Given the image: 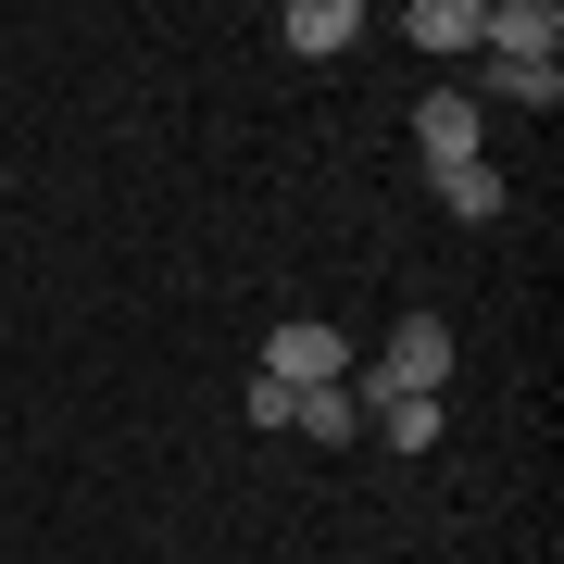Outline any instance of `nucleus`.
<instances>
[{"instance_id":"obj_8","label":"nucleus","mask_w":564,"mask_h":564,"mask_svg":"<svg viewBox=\"0 0 564 564\" xmlns=\"http://www.w3.org/2000/svg\"><path fill=\"white\" fill-rule=\"evenodd\" d=\"M364 426H377L389 452H440V402H364Z\"/></svg>"},{"instance_id":"obj_1","label":"nucleus","mask_w":564,"mask_h":564,"mask_svg":"<svg viewBox=\"0 0 564 564\" xmlns=\"http://www.w3.org/2000/svg\"><path fill=\"white\" fill-rule=\"evenodd\" d=\"M452 389V326L440 314H402L377 364H351V402H440Z\"/></svg>"},{"instance_id":"obj_9","label":"nucleus","mask_w":564,"mask_h":564,"mask_svg":"<svg viewBox=\"0 0 564 564\" xmlns=\"http://www.w3.org/2000/svg\"><path fill=\"white\" fill-rule=\"evenodd\" d=\"M477 88H502V101H564V63H477Z\"/></svg>"},{"instance_id":"obj_6","label":"nucleus","mask_w":564,"mask_h":564,"mask_svg":"<svg viewBox=\"0 0 564 564\" xmlns=\"http://www.w3.org/2000/svg\"><path fill=\"white\" fill-rule=\"evenodd\" d=\"M440 214L452 226H489V214H502V163H489V151L477 163H440Z\"/></svg>"},{"instance_id":"obj_5","label":"nucleus","mask_w":564,"mask_h":564,"mask_svg":"<svg viewBox=\"0 0 564 564\" xmlns=\"http://www.w3.org/2000/svg\"><path fill=\"white\" fill-rule=\"evenodd\" d=\"M402 39H414L426 63H464V51H477V0H414Z\"/></svg>"},{"instance_id":"obj_2","label":"nucleus","mask_w":564,"mask_h":564,"mask_svg":"<svg viewBox=\"0 0 564 564\" xmlns=\"http://www.w3.org/2000/svg\"><path fill=\"white\" fill-rule=\"evenodd\" d=\"M263 377H276V389H351V339L314 326V314H289L276 339H263Z\"/></svg>"},{"instance_id":"obj_4","label":"nucleus","mask_w":564,"mask_h":564,"mask_svg":"<svg viewBox=\"0 0 564 564\" xmlns=\"http://www.w3.org/2000/svg\"><path fill=\"white\" fill-rule=\"evenodd\" d=\"M276 39L302 51V63H339V51L364 39V13H351V0H289V13H276Z\"/></svg>"},{"instance_id":"obj_7","label":"nucleus","mask_w":564,"mask_h":564,"mask_svg":"<svg viewBox=\"0 0 564 564\" xmlns=\"http://www.w3.org/2000/svg\"><path fill=\"white\" fill-rule=\"evenodd\" d=\"M289 440H364V402L351 389H302L289 402Z\"/></svg>"},{"instance_id":"obj_3","label":"nucleus","mask_w":564,"mask_h":564,"mask_svg":"<svg viewBox=\"0 0 564 564\" xmlns=\"http://www.w3.org/2000/svg\"><path fill=\"white\" fill-rule=\"evenodd\" d=\"M414 151H426V176L440 163H477V88H426L414 101Z\"/></svg>"}]
</instances>
